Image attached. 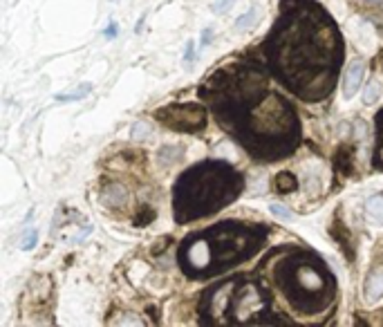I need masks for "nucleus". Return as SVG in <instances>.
Listing matches in <instances>:
<instances>
[{"label": "nucleus", "mask_w": 383, "mask_h": 327, "mask_svg": "<svg viewBox=\"0 0 383 327\" xmlns=\"http://www.w3.org/2000/svg\"><path fill=\"white\" fill-rule=\"evenodd\" d=\"M220 126L256 162H280L300 144L296 110L269 85V74L256 63H236L218 70L202 85Z\"/></svg>", "instance_id": "1"}, {"label": "nucleus", "mask_w": 383, "mask_h": 327, "mask_svg": "<svg viewBox=\"0 0 383 327\" xmlns=\"http://www.w3.org/2000/svg\"><path fill=\"white\" fill-rule=\"evenodd\" d=\"M260 52L278 83L310 103L332 95L345 61L339 27L314 0H280V16Z\"/></svg>", "instance_id": "2"}, {"label": "nucleus", "mask_w": 383, "mask_h": 327, "mask_svg": "<svg viewBox=\"0 0 383 327\" xmlns=\"http://www.w3.org/2000/svg\"><path fill=\"white\" fill-rule=\"evenodd\" d=\"M269 231L260 224L220 222L182 242L177 262L193 280H206L253 258L267 242Z\"/></svg>", "instance_id": "3"}, {"label": "nucleus", "mask_w": 383, "mask_h": 327, "mask_svg": "<svg viewBox=\"0 0 383 327\" xmlns=\"http://www.w3.org/2000/svg\"><path fill=\"white\" fill-rule=\"evenodd\" d=\"M271 283L298 316H320L334 305L336 278L323 258L308 249H287L271 262Z\"/></svg>", "instance_id": "4"}, {"label": "nucleus", "mask_w": 383, "mask_h": 327, "mask_svg": "<svg viewBox=\"0 0 383 327\" xmlns=\"http://www.w3.org/2000/svg\"><path fill=\"white\" fill-rule=\"evenodd\" d=\"M244 189L238 170L220 160H206L182 173L173 189V211L179 224L202 220L229 207Z\"/></svg>", "instance_id": "5"}, {"label": "nucleus", "mask_w": 383, "mask_h": 327, "mask_svg": "<svg viewBox=\"0 0 383 327\" xmlns=\"http://www.w3.org/2000/svg\"><path fill=\"white\" fill-rule=\"evenodd\" d=\"M202 323L209 325H258L271 318V296L253 280L236 278L211 287L200 305Z\"/></svg>", "instance_id": "6"}, {"label": "nucleus", "mask_w": 383, "mask_h": 327, "mask_svg": "<svg viewBox=\"0 0 383 327\" xmlns=\"http://www.w3.org/2000/svg\"><path fill=\"white\" fill-rule=\"evenodd\" d=\"M155 119L177 133H200L206 126V110L200 103H171L155 110Z\"/></svg>", "instance_id": "7"}, {"label": "nucleus", "mask_w": 383, "mask_h": 327, "mask_svg": "<svg viewBox=\"0 0 383 327\" xmlns=\"http://www.w3.org/2000/svg\"><path fill=\"white\" fill-rule=\"evenodd\" d=\"M101 202L108 209H121L128 202V191L121 184H108L101 193Z\"/></svg>", "instance_id": "8"}, {"label": "nucleus", "mask_w": 383, "mask_h": 327, "mask_svg": "<svg viewBox=\"0 0 383 327\" xmlns=\"http://www.w3.org/2000/svg\"><path fill=\"white\" fill-rule=\"evenodd\" d=\"M363 72H365V66L363 61H355V63L350 66L347 74H345V85H343V95L350 99L357 95V90L363 81Z\"/></svg>", "instance_id": "9"}, {"label": "nucleus", "mask_w": 383, "mask_h": 327, "mask_svg": "<svg viewBox=\"0 0 383 327\" xmlns=\"http://www.w3.org/2000/svg\"><path fill=\"white\" fill-rule=\"evenodd\" d=\"M365 299L374 303L379 299H383V267H377L370 271L365 280Z\"/></svg>", "instance_id": "10"}, {"label": "nucleus", "mask_w": 383, "mask_h": 327, "mask_svg": "<svg viewBox=\"0 0 383 327\" xmlns=\"http://www.w3.org/2000/svg\"><path fill=\"white\" fill-rule=\"evenodd\" d=\"M365 215L372 224H379V227L383 224V193L372 195L365 202Z\"/></svg>", "instance_id": "11"}, {"label": "nucleus", "mask_w": 383, "mask_h": 327, "mask_svg": "<svg viewBox=\"0 0 383 327\" xmlns=\"http://www.w3.org/2000/svg\"><path fill=\"white\" fill-rule=\"evenodd\" d=\"M377 146H374V166L383 170V110L377 115Z\"/></svg>", "instance_id": "12"}, {"label": "nucleus", "mask_w": 383, "mask_h": 327, "mask_svg": "<svg viewBox=\"0 0 383 327\" xmlns=\"http://www.w3.org/2000/svg\"><path fill=\"white\" fill-rule=\"evenodd\" d=\"M276 191L278 193H292V191H296L298 189V182H296V177L294 175H289V173H280L278 177H276Z\"/></svg>", "instance_id": "13"}, {"label": "nucleus", "mask_w": 383, "mask_h": 327, "mask_svg": "<svg viewBox=\"0 0 383 327\" xmlns=\"http://www.w3.org/2000/svg\"><path fill=\"white\" fill-rule=\"evenodd\" d=\"M379 97H381V85H379V81H370V83H367V88H365L363 101H365L367 105H372V103L379 101Z\"/></svg>", "instance_id": "14"}, {"label": "nucleus", "mask_w": 383, "mask_h": 327, "mask_svg": "<svg viewBox=\"0 0 383 327\" xmlns=\"http://www.w3.org/2000/svg\"><path fill=\"white\" fill-rule=\"evenodd\" d=\"M90 90H92V85H90V83H83V85H79V90L70 92V95H58L56 99H58V101H79V99H83L85 95H90Z\"/></svg>", "instance_id": "15"}, {"label": "nucleus", "mask_w": 383, "mask_h": 327, "mask_svg": "<svg viewBox=\"0 0 383 327\" xmlns=\"http://www.w3.org/2000/svg\"><path fill=\"white\" fill-rule=\"evenodd\" d=\"M256 9H251V11H247V14H242V16L236 21V29H244V27H249V25H253L256 23Z\"/></svg>", "instance_id": "16"}, {"label": "nucleus", "mask_w": 383, "mask_h": 327, "mask_svg": "<svg viewBox=\"0 0 383 327\" xmlns=\"http://www.w3.org/2000/svg\"><path fill=\"white\" fill-rule=\"evenodd\" d=\"M150 135V126L148 123H135V128H132V139L137 142V139H142V137H148Z\"/></svg>", "instance_id": "17"}, {"label": "nucleus", "mask_w": 383, "mask_h": 327, "mask_svg": "<svg viewBox=\"0 0 383 327\" xmlns=\"http://www.w3.org/2000/svg\"><path fill=\"white\" fill-rule=\"evenodd\" d=\"M36 240H38L36 229H29L25 236H23V249H32V246L36 244Z\"/></svg>", "instance_id": "18"}, {"label": "nucleus", "mask_w": 383, "mask_h": 327, "mask_svg": "<svg viewBox=\"0 0 383 327\" xmlns=\"http://www.w3.org/2000/svg\"><path fill=\"white\" fill-rule=\"evenodd\" d=\"M144 325V321L140 316H135V314H126V316H121L119 321H115V325Z\"/></svg>", "instance_id": "19"}, {"label": "nucleus", "mask_w": 383, "mask_h": 327, "mask_svg": "<svg viewBox=\"0 0 383 327\" xmlns=\"http://www.w3.org/2000/svg\"><path fill=\"white\" fill-rule=\"evenodd\" d=\"M271 211L278 215V217H285V220H292V215H289V211L280 204H271Z\"/></svg>", "instance_id": "20"}, {"label": "nucleus", "mask_w": 383, "mask_h": 327, "mask_svg": "<svg viewBox=\"0 0 383 327\" xmlns=\"http://www.w3.org/2000/svg\"><path fill=\"white\" fill-rule=\"evenodd\" d=\"M231 3H234V0H216V3H213V11H218V14H220V11H224Z\"/></svg>", "instance_id": "21"}, {"label": "nucleus", "mask_w": 383, "mask_h": 327, "mask_svg": "<svg viewBox=\"0 0 383 327\" xmlns=\"http://www.w3.org/2000/svg\"><path fill=\"white\" fill-rule=\"evenodd\" d=\"M115 36H117V25L112 23L108 29H105V38H115Z\"/></svg>", "instance_id": "22"}, {"label": "nucleus", "mask_w": 383, "mask_h": 327, "mask_svg": "<svg viewBox=\"0 0 383 327\" xmlns=\"http://www.w3.org/2000/svg\"><path fill=\"white\" fill-rule=\"evenodd\" d=\"M211 41V29H206V32H204V36H202V45H206Z\"/></svg>", "instance_id": "23"}]
</instances>
